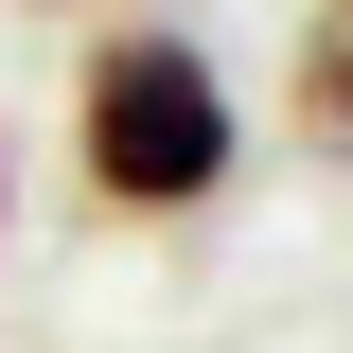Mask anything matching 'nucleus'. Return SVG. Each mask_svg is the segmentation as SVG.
I'll return each instance as SVG.
<instances>
[{"label": "nucleus", "mask_w": 353, "mask_h": 353, "mask_svg": "<svg viewBox=\"0 0 353 353\" xmlns=\"http://www.w3.org/2000/svg\"><path fill=\"white\" fill-rule=\"evenodd\" d=\"M71 176L88 212L124 230H194L248 176V106H230L212 36H176V18H106V36L71 53Z\"/></svg>", "instance_id": "nucleus-1"}, {"label": "nucleus", "mask_w": 353, "mask_h": 353, "mask_svg": "<svg viewBox=\"0 0 353 353\" xmlns=\"http://www.w3.org/2000/svg\"><path fill=\"white\" fill-rule=\"evenodd\" d=\"M283 141L353 159V0H301V36H283Z\"/></svg>", "instance_id": "nucleus-2"}, {"label": "nucleus", "mask_w": 353, "mask_h": 353, "mask_svg": "<svg viewBox=\"0 0 353 353\" xmlns=\"http://www.w3.org/2000/svg\"><path fill=\"white\" fill-rule=\"evenodd\" d=\"M0 265H18V124H0Z\"/></svg>", "instance_id": "nucleus-3"}]
</instances>
